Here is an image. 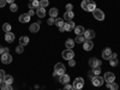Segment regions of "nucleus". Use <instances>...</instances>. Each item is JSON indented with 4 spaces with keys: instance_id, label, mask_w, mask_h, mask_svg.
I'll return each instance as SVG.
<instances>
[{
    "instance_id": "1",
    "label": "nucleus",
    "mask_w": 120,
    "mask_h": 90,
    "mask_svg": "<svg viewBox=\"0 0 120 90\" xmlns=\"http://www.w3.org/2000/svg\"><path fill=\"white\" fill-rule=\"evenodd\" d=\"M82 8L84 10V11L93 12L96 8V4H95V1H93V0H83L82 1Z\"/></svg>"
},
{
    "instance_id": "2",
    "label": "nucleus",
    "mask_w": 120,
    "mask_h": 90,
    "mask_svg": "<svg viewBox=\"0 0 120 90\" xmlns=\"http://www.w3.org/2000/svg\"><path fill=\"white\" fill-rule=\"evenodd\" d=\"M64 73H65V66H64V64L58 63V64L54 66V75L61 76V75H64Z\"/></svg>"
},
{
    "instance_id": "3",
    "label": "nucleus",
    "mask_w": 120,
    "mask_h": 90,
    "mask_svg": "<svg viewBox=\"0 0 120 90\" xmlns=\"http://www.w3.org/2000/svg\"><path fill=\"white\" fill-rule=\"evenodd\" d=\"M103 79L107 82V88H109V85H111V83H113L114 82V79H115V76H114V73H112V72H106L105 73V77H103Z\"/></svg>"
},
{
    "instance_id": "4",
    "label": "nucleus",
    "mask_w": 120,
    "mask_h": 90,
    "mask_svg": "<svg viewBox=\"0 0 120 90\" xmlns=\"http://www.w3.org/2000/svg\"><path fill=\"white\" fill-rule=\"evenodd\" d=\"M93 16H94L95 19H97V21H103V19H105L103 11H101V10H98V8H95L93 11Z\"/></svg>"
},
{
    "instance_id": "5",
    "label": "nucleus",
    "mask_w": 120,
    "mask_h": 90,
    "mask_svg": "<svg viewBox=\"0 0 120 90\" xmlns=\"http://www.w3.org/2000/svg\"><path fill=\"white\" fill-rule=\"evenodd\" d=\"M0 60L3 61V64L8 65V64L12 63V55L10 54V53H4V54L1 55V58H0Z\"/></svg>"
},
{
    "instance_id": "6",
    "label": "nucleus",
    "mask_w": 120,
    "mask_h": 90,
    "mask_svg": "<svg viewBox=\"0 0 120 90\" xmlns=\"http://www.w3.org/2000/svg\"><path fill=\"white\" fill-rule=\"evenodd\" d=\"M73 56H75V53H73L72 49H65V51L63 52V58L65 60H67V61L70 59H73Z\"/></svg>"
},
{
    "instance_id": "7",
    "label": "nucleus",
    "mask_w": 120,
    "mask_h": 90,
    "mask_svg": "<svg viewBox=\"0 0 120 90\" xmlns=\"http://www.w3.org/2000/svg\"><path fill=\"white\" fill-rule=\"evenodd\" d=\"M83 85H84V79H83V78L79 77V78H76V79H75V82H73L75 89H82Z\"/></svg>"
},
{
    "instance_id": "8",
    "label": "nucleus",
    "mask_w": 120,
    "mask_h": 90,
    "mask_svg": "<svg viewBox=\"0 0 120 90\" xmlns=\"http://www.w3.org/2000/svg\"><path fill=\"white\" fill-rule=\"evenodd\" d=\"M93 84L95 85V86H101L102 84H103V82H105V79L102 78V77H100V76H96V77H94L93 79Z\"/></svg>"
},
{
    "instance_id": "9",
    "label": "nucleus",
    "mask_w": 120,
    "mask_h": 90,
    "mask_svg": "<svg viewBox=\"0 0 120 90\" xmlns=\"http://www.w3.org/2000/svg\"><path fill=\"white\" fill-rule=\"evenodd\" d=\"M83 36L85 37V40H93V38L95 37V31H94V30H91V29L85 30L84 34H83Z\"/></svg>"
},
{
    "instance_id": "10",
    "label": "nucleus",
    "mask_w": 120,
    "mask_h": 90,
    "mask_svg": "<svg viewBox=\"0 0 120 90\" xmlns=\"http://www.w3.org/2000/svg\"><path fill=\"white\" fill-rule=\"evenodd\" d=\"M89 65L94 68V67H100V65H102V63L98 59H96V58H91L89 60Z\"/></svg>"
},
{
    "instance_id": "11",
    "label": "nucleus",
    "mask_w": 120,
    "mask_h": 90,
    "mask_svg": "<svg viewBox=\"0 0 120 90\" xmlns=\"http://www.w3.org/2000/svg\"><path fill=\"white\" fill-rule=\"evenodd\" d=\"M93 47H94V43H93L91 40H85L84 43H83V48L85 49V51H91Z\"/></svg>"
},
{
    "instance_id": "12",
    "label": "nucleus",
    "mask_w": 120,
    "mask_h": 90,
    "mask_svg": "<svg viewBox=\"0 0 120 90\" xmlns=\"http://www.w3.org/2000/svg\"><path fill=\"white\" fill-rule=\"evenodd\" d=\"M100 73H101V68H100V67H94V68L91 70V71L89 72V77H90V78L93 79L94 77L98 76Z\"/></svg>"
},
{
    "instance_id": "13",
    "label": "nucleus",
    "mask_w": 120,
    "mask_h": 90,
    "mask_svg": "<svg viewBox=\"0 0 120 90\" xmlns=\"http://www.w3.org/2000/svg\"><path fill=\"white\" fill-rule=\"evenodd\" d=\"M111 55H112L111 48H105L103 52H102V58H103L105 60H109V59H111Z\"/></svg>"
},
{
    "instance_id": "14",
    "label": "nucleus",
    "mask_w": 120,
    "mask_h": 90,
    "mask_svg": "<svg viewBox=\"0 0 120 90\" xmlns=\"http://www.w3.org/2000/svg\"><path fill=\"white\" fill-rule=\"evenodd\" d=\"M109 64H111V66H116V65L119 64V61H118V55H116L115 53H112L111 59H109Z\"/></svg>"
},
{
    "instance_id": "15",
    "label": "nucleus",
    "mask_w": 120,
    "mask_h": 90,
    "mask_svg": "<svg viewBox=\"0 0 120 90\" xmlns=\"http://www.w3.org/2000/svg\"><path fill=\"white\" fill-rule=\"evenodd\" d=\"M64 28H65V31H71V30H75L76 24H75L72 21H70V22H67L66 24H64Z\"/></svg>"
},
{
    "instance_id": "16",
    "label": "nucleus",
    "mask_w": 120,
    "mask_h": 90,
    "mask_svg": "<svg viewBox=\"0 0 120 90\" xmlns=\"http://www.w3.org/2000/svg\"><path fill=\"white\" fill-rule=\"evenodd\" d=\"M5 41L6 42H8V43H11V42H13L15 41V35H13V33H6V35H5Z\"/></svg>"
},
{
    "instance_id": "17",
    "label": "nucleus",
    "mask_w": 120,
    "mask_h": 90,
    "mask_svg": "<svg viewBox=\"0 0 120 90\" xmlns=\"http://www.w3.org/2000/svg\"><path fill=\"white\" fill-rule=\"evenodd\" d=\"M29 7H30V10L38 8L40 7V1H38V0H30V1H29Z\"/></svg>"
},
{
    "instance_id": "18",
    "label": "nucleus",
    "mask_w": 120,
    "mask_h": 90,
    "mask_svg": "<svg viewBox=\"0 0 120 90\" xmlns=\"http://www.w3.org/2000/svg\"><path fill=\"white\" fill-rule=\"evenodd\" d=\"M73 17H75V13H73L72 11H66L65 15H64V19H65V21H67V22L72 21Z\"/></svg>"
},
{
    "instance_id": "19",
    "label": "nucleus",
    "mask_w": 120,
    "mask_h": 90,
    "mask_svg": "<svg viewBox=\"0 0 120 90\" xmlns=\"http://www.w3.org/2000/svg\"><path fill=\"white\" fill-rule=\"evenodd\" d=\"M29 21H30V16L28 13H23L19 16V22L21 23H28Z\"/></svg>"
},
{
    "instance_id": "20",
    "label": "nucleus",
    "mask_w": 120,
    "mask_h": 90,
    "mask_svg": "<svg viewBox=\"0 0 120 90\" xmlns=\"http://www.w3.org/2000/svg\"><path fill=\"white\" fill-rule=\"evenodd\" d=\"M70 82V76L68 75H61V76H60V83H61V84H67Z\"/></svg>"
},
{
    "instance_id": "21",
    "label": "nucleus",
    "mask_w": 120,
    "mask_h": 90,
    "mask_svg": "<svg viewBox=\"0 0 120 90\" xmlns=\"http://www.w3.org/2000/svg\"><path fill=\"white\" fill-rule=\"evenodd\" d=\"M29 30H30L31 33H37L38 30H40V24H38V23H33L31 25L29 26Z\"/></svg>"
},
{
    "instance_id": "22",
    "label": "nucleus",
    "mask_w": 120,
    "mask_h": 90,
    "mask_svg": "<svg viewBox=\"0 0 120 90\" xmlns=\"http://www.w3.org/2000/svg\"><path fill=\"white\" fill-rule=\"evenodd\" d=\"M36 15H37V17H40V18L45 17V15H46V10H45V7H38V8L36 10Z\"/></svg>"
},
{
    "instance_id": "23",
    "label": "nucleus",
    "mask_w": 120,
    "mask_h": 90,
    "mask_svg": "<svg viewBox=\"0 0 120 90\" xmlns=\"http://www.w3.org/2000/svg\"><path fill=\"white\" fill-rule=\"evenodd\" d=\"M84 31H85V30H84V28H83L82 25H78V26H76V28H75V33H76V35H77V36L83 35V34H84Z\"/></svg>"
},
{
    "instance_id": "24",
    "label": "nucleus",
    "mask_w": 120,
    "mask_h": 90,
    "mask_svg": "<svg viewBox=\"0 0 120 90\" xmlns=\"http://www.w3.org/2000/svg\"><path fill=\"white\" fill-rule=\"evenodd\" d=\"M28 43H29V37L28 36H21V38H19V45L26 46Z\"/></svg>"
},
{
    "instance_id": "25",
    "label": "nucleus",
    "mask_w": 120,
    "mask_h": 90,
    "mask_svg": "<svg viewBox=\"0 0 120 90\" xmlns=\"http://www.w3.org/2000/svg\"><path fill=\"white\" fill-rule=\"evenodd\" d=\"M65 46H66L67 49H72L75 47V41H73V40H71V38H68V40H66Z\"/></svg>"
},
{
    "instance_id": "26",
    "label": "nucleus",
    "mask_w": 120,
    "mask_h": 90,
    "mask_svg": "<svg viewBox=\"0 0 120 90\" xmlns=\"http://www.w3.org/2000/svg\"><path fill=\"white\" fill-rule=\"evenodd\" d=\"M49 17L55 19V18L58 17V8L53 7V8H51V10H49Z\"/></svg>"
},
{
    "instance_id": "27",
    "label": "nucleus",
    "mask_w": 120,
    "mask_h": 90,
    "mask_svg": "<svg viewBox=\"0 0 120 90\" xmlns=\"http://www.w3.org/2000/svg\"><path fill=\"white\" fill-rule=\"evenodd\" d=\"M4 82H5V84H10V85H11V84L13 83V78H12V76L5 75V77H4Z\"/></svg>"
},
{
    "instance_id": "28",
    "label": "nucleus",
    "mask_w": 120,
    "mask_h": 90,
    "mask_svg": "<svg viewBox=\"0 0 120 90\" xmlns=\"http://www.w3.org/2000/svg\"><path fill=\"white\" fill-rule=\"evenodd\" d=\"M56 26H59V28H61V26H64V19H61V18H55V23H54Z\"/></svg>"
},
{
    "instance_id": "29",
    "label": "nucleus",
    "mask_w": 120,
    "mask_h": 90,
    "mask_svg": "<svg viewBox=\"0 0 120 90\" xmlns=\"http://www.w3.org/2000/svg\"><path fill=\"white\" fill-rule=\"evenodd\" d=\"M11 29H12V26L10 25L8 23H5V24L3 25V30H4L5 33H10V31H11Z\"/></svg>"
},
{
    "instance_id": "30",
    "label": "nucleus",
    "mask_w": 120,
    "mask_h": 90,
    "mask_svg": "<svg viewBox=\"0 0 120 90\" xmlns=\"http://www.w3.org/2000/svg\"><path fill=\"white\" fill-rule=\"evenodd\" d=\"M84 41H85V37L83 35H79V36L76 37V42L77 43H84Z\"/></svg>"
},
{
    "instance_id": "31",
    "label": "nucleus",
    "mask_w": 120,
    "mask_h": 90,
    "mask_svg": "<svg viewBox=\"0 0 120 90\" xmlns=\"http://www.w3.org/2000/svg\"><path fill=\"white\" fill-rule=\"evenodd\" d=\"M16 52L18 53V54H21V53H23L24 52V46H17V48H16Z\"/></svg>"
},
{
    "instance_id": "32",
    "label": "nucleus",
    "mask_w": 120,
    "mask_h": 90,
    "mask_svg": "<svg viewBox=\"0 0 120 90\" xmlns=\"http://www.w3.org/2000/svg\"><path fill=\"white\" fill-rule=\"evenodd\" d=\"M48 0H41V1H40V7H47L48 6Z\"/></svg>"
},
{
    "instance_id": "33",
    "label": "nucleus",
    "mask_w": 120,
    "mask_h": 90,
    "mask_svg": "<svg viewBox=\"0 0 120 90\" xmlns=\"http://www.w3.org/2000/svg\"><path fill=\"white\" fill-rule=\"evenodd\" d=\"M64 90H76L75 89V86H73V84H65V88H64Z\"/></svg>"
},
{
    "instance_id": "34",
    "label": "nucleus",
    "mask_w": 120,
    "mask_h": 90,
    "mask_svg": "<svg viewBox=\"0 0 120 90\" xmlns=\"http://www.w3.org/2000/svg\"><path fill=\"white\" fill-rule=\"evenodd\" d=\"M109 89H111V90H118L119 89V85L113 82V83H111V85H109Z\"/></svg>"
},
{
    "instance_id": "35",
    "label": "nucleus",
    "mask_w": 120,
    "mask_h": 90,
    "mask_svg": "<svg viewBox=\"0 0 120 90\" xmlns=\"http://www.w3.org/2000/svg\"><path fill=\"white\" fill-rule=\"evenodd\" d=\"M10 10H11L12 12H16L17 10H18V6H17L15 3H13V4H11V5H10Z\"/></svg>"
},
{
    "instance_id": "36",
    "label": "nucleus",
    "mask_w": 120,
    "mask_h": 90,
    "mask_svg": "<svg viewBox=\"0 0 120 90\" xmlns=\"http://www.w3.org/2000/svg\"><path fill=\"white\" fill-rule=\"evenodd\" d=\"M1 90H12V86L10 85V84H4L1 86Z\"/></svg>"
},
{
    "instance_id": "37",
    "label": "nucleus",
    "mask_w": 120,
    "mask_h": 90,
    "mask_svg": "<svg viewBox=\"0 0 120 90\" xmlns=\"http://www.w3.org/2000/svg\"><path fill=\"white\" fill-rule=\"evenodd\" d=\"M47 23H48V25H53L55 23V19L54 18H49L48 21H47Z\"/></svg>"
},
{
    "instance_id": "38",
    "label": "nucleus",
    "mask_w": 120,
    "mask_h": 90,
    "mask_svg": "<svg viewBox=\"0 0 120 90\" xmlns=\"http://www.w3.org/2000/svg\"><path fill=\"white\" fill-rule=\"evenodd\" d=\"M68 65L71 66V67H72V66H75V65H76V61H75V59H70V60H68Z\"/></svg>"
},
{
    "instance_id": "39",
    "label": "nucleus",
    "mask_w": 120,
    "mask_h": 90,
    "mask_svg": "<svg viewBox=\"0 0 120 90\" xmlns=\"http://www.w3.org/2000/svg\"><path fill=\"white\" fill-rule=\"evenodd\" d=\"M72 8H73L72 4H67L66 5V11H72Z\"/></svg>"
},
{
    "instance_id": "40",
    "label": "nucleus",
    "mask_w": 120,
    "mask_h": 90,
    "mask_svg": "<svg viewBox=\"0 0 120 90\" xmlns=\"http://www.w3.org/2000/svg\"><path fill=\"white\" fill-rule=\"evenodd\" d=\"M4 77H5V71L4 70H0V78L4 79Z\"/></svg>"
},
{
    "instance_id": "41",
    "label": "nucleus",
    "mask_w": 120,
    "mask_h": 90,
    "mask_svg": "<svg viewBox=\"0 0 120 90\" xmlns=\"http://www.w3.org/2000/svg\"><path fill=\"white\" fill-rule=\"evenodd\" d=\"M6 5V0H0V7H4Z\"/></svg>"
},
{
    "instance_id": "42",
    "label": "nucleus",
    "mask_w": 120,
    "mask_h": 90,
    "mask_svg": "<svg viewBox=\"0 0 120 90\" xmlns=\"http://www.w3.org/2000/svg\"><path fill=\"white\" fill-rule=\"evenodd\" d=\"M4 48H5V47H3V46H0V55H3V54L5 53V52H4Z\"/></svg>"
},
{
    "instance_id": "43",
    "label": "nucleus",
    "mask_w": 120,
    "mask_h": 90,
    "mask_svg": "<svg viewBox=\"0 0 120 90\" xmlns=\"http://www.w3.org/2000/svg\"><path fill=\"white\" fill-rule=\"evenodd\" d=\"M28 15H29V16H30V17H31V16H33V15H34V11H33V10H30V11H29V12H28Z\"/></svg>"
},
{
    "instance_id": "44",
    "label": "nucleus",
    "mask_w": 120,
    "mask_h": 90,
    "mask_svg": "<svg viewBox=\"0 0 120 90\" xmlns=\"http://www.w3.org/2000/svg\"><path fill=\"white\" fill-rule=\"evenodd\" d=\"M6 3H8L10 5H11V4H13V3H15V0H6Z\"/></svg>"
},
{
    "instance_id": "45",
    "label": "nucleus",
    "mask_w": 120,
    "mask_h": 90,
    "mask_svg": "<svg viewBox=\"0 0 120 90\" xmlns=\"http://www.w3.org/2000/svg\"><path fill=\"white\" fill-rule=\"evenodd\" d=\"M4 52H5V53H8V48H7V47L4 48Z\"/></svg>"
},
{
    "instance_id": "46",
    "label": "nucleus",
    "mask_w": 120,
    "mask_h": 90,
    "mask_svg": "<svg viewBox=\"0 0 120 90\" xmlns=\"http://www.w3.org/2000/svg\"><path fill=\"white\" fill-rule=\"evenodd\" d=\"M0 86H3V79L0 78Z\"/></svg>"
},
{
    "instance_id": "47",
    "label": "nucleus",
    "mask_w": 120,
    "mask_h": 90,
    "mask_svg": "<svg viewBox=\"0 0 120 90\" xmlns=\"http://www.w3.org/2000/svg\"><path fill=\"white\" fill-rule=\"evenodd\" d=\"M76 90H83V89H76Z\"/></svg>"
}]
</instances>
